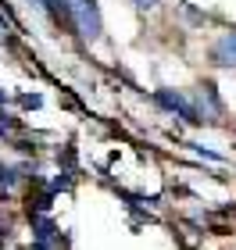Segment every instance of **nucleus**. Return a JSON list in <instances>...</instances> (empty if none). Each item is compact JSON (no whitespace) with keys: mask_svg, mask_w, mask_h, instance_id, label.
I'll return each mask as SVG.
<instances>
[{"mask_svg":"<svg viewBox=\"0 0 236 250\" xmlns=\"http://www.w3.org/2000/svg\"><path fill=\"white\" fill-rule=\"evenodd\" d=\"M15 118H7V115H0V136H4V132H11V129H15Z\"/></svg>","mask_w":236,"mask_h":250,"instance_id":"nucleus-7","label":"nucleus"},{"mask_svg":"<svg viewBox=\"0 0 236 250\" xmlns=\"http://www.w3.org/2000/svg\"><path fill=\"white\" fill-rule=\"evenodd\" d=\"M32 229H36V243H50L54 236H58L54 222H47V218H32Z\"/></svg>","mask_w":236,"mask_h":250,"instance_id":"nucleus-4","label":"nucleus"},{"mask_svg":"<svg viewBox=\"0 0 236 250\" xmlns=\"http://www.w3.org/2000/svg\"><path fill=\"white\" fill-rule=\"evenodd\" d=\"M215 61L222 68H233L236 64V32H229V36H222L218 40V47H215Z\"/></svg>","mask_w":236,"mask_h":250,"instance_id":"nucleus-3","label":"nucleus"},{"mask_svg":"<svg viewBox=\"0 0 236 250\" xmlns=\"http://www.w3.org/2000/svg\"><path fill=\"white\" fill-rule=\"evenodd\" d=\"M0 104H4V93H0Z\"/></svg>","mask_w":236,"mask_h":250,"instance_id":"nucleus-12","label":"nucleus"},{"mask_svg":"<svg viewBox=\"0 0 236 250\" xmlns=\"http://www.w3.org/2000/svg\"><path fill=\"white\" fill-rule=\"evenodd\" d=\"M7 236H11V229H7V225H0V250H4V240H7Z\"/></svg>","mask_w":236,"mask_h":250,"instance_id":"nucleus-10","label":"nucleus"},{"mask_svg":"<svg viewBox=\"0 0 236 250\" xmlns=\"http://www.w3.org/2000/svg\"><path fill=\"white\" fill-rule=\"evenodd\" d=\"M132 4H136L140 11H154V7H157V0H132Z\"/></svg>","mask_w":236,"mask_h":250,"instance_id":"nucleus-8","label":"nucleus"},{"mask_svg":"<svg viewBox=\"0 0 236 250\" xmlns=\"http://www.w3.org/2000/svg\"><path fill=\"white\" fill-rule=\"evenodd\" d=\"M18 183V168H0V193H7Z\"/></svg>","mask_w":236,"mask_h":250,"instance_id":"nucleus-5","label":"nucleus"},{"mask_svg":"<svg viewBox=\"0 0 236 250\" xmlns=\"http://www.w3.org/2000/svg\"><path fill=\"white\" fill-rule=\"evenodd\" d=\"M64 4V15L75 21L79 36L83 40H100V32H104V21H100V11H97V0H58Z\"/></svg>","mask_w":236,"mask_h":250,"instance_id":"nucleus-1","label":"nucleus"},{"mask_svg":"<svg viewBox=\"0 0 236 250\" xmlns=\"http://www.w3.org/2000/svg\"><path fill=\"white\" fill-rule=\"evenodd\" d=\"M32 4H36V7H47V11H50V0H32Z\"/></svg>","mask_w":236,"mask_h":250,"instance_id":"nucleus-11","label":"nucleus"},{"mask_svg":"<svg viewBox=\"0 0 236 250\" xmlns=\"http://www.w3.org/2000/svg\"><path fill=\"white\" fill-rule=\"evenodd\" d=\"M157 100H161V104H165L168 111H179V115H183V122H190V125H200V115H197V107L190 104L186 97L172 93V89H161V93H157Z\"/></svg>","mask_w":236,"mask_h":250,"instance_id":"nucleus-2","label":"nucleus"},{"mask_svg":"<svg viewBox=\"0 0 236 250\" xmlns=\"http://www.w3.org/2000/svg\"><path fill=\"white\" fill-rule=\"evenodd\" d=\"M21 104H25V107H40L43 100H40V97H21Z\"/></svg>","mask_w":236,"mask_h":250,"instance_id":"nucleus-9","label":"nucleus"},{"mask_svg":"<svg viewBox=\"0 0 236 250\" xmlns=\"http://www.w3.org/2000/svg\"><path fill=\"white\" fill-rule=\"evenodd\" d=\"M72 186V179H68V172H61L58 179H54V183H50V193H58V189H68Z\"/></svg>","mask_w":236,"mask_h":250,"instance_id":"nucleus-6","label":"nucleus"}]
</instances>
